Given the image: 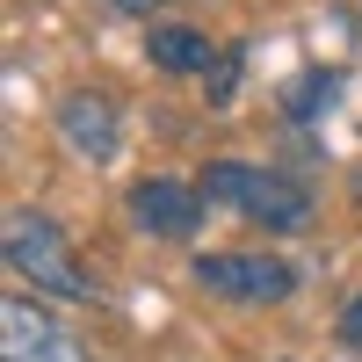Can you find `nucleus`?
Returning a JSON list of instances; mask_svg holds the SVG:
<instances>
[{"mask_svg":"<svg viewBox=\"0 0 362 362\" xmlns=\"http://www.w3.org/2000/svg\"><path fill=\"white\" fill-rule=\"evenodd\" d=\"M196 189H203V203H225V210H239L247 225H268V232H305V225H312V196L297 189L290 174H268V167L210 160Z\"/></svg>","mask_w":362,"mask_h":362,"instance_id":"obj_1","label":"nucleus"},{"mask_svg":"<svg viewBox=\"0 0 362 362\" xmlns=\"http://www.w3.org/2000/svg\"><path fill=\"white\" fill-rule=\"evenodd\" d=\"M8 268L22 283H37L44 297H87L95 283H87V268L73 254V239L58 232L44 210H15L8 218Z\"/></svg>","mask_w":362,"mask_h":362,"instance_id":"obj_2","label":"nucleus"},{"mask_svg":"<svg viewBox=\"0 0 362 362\" xmlns=\"http://www.w3.org/2000/svg\"><path fill=\"white\" fill-rule=\"evenodd\" d=\"M0 355L8 362H95L87 341L66 319H51L37 297H8V305H0Z\"/></svg>","mask_w":362,"mask_h":362,"instance_id":"obj_3","label":"nucleus"},{"mask_svg":"<svg viewBox=\"0 0 362 362\" xmlns=\"http://www.w3.org/2000/svg\"><path fill=\"white\" fill-rule=\"evenodd\" d=\"M196 283L210 297H232V305H283L297 290V268L276 261V254H203Z\"/></svg>","mask_w":362,"mask_h":362,"instance_id":"obj_4","label":"nucleus"},{"mask_svg":"<svg viewBox=\"0 0 362 362\" xmlns=\"http://www.w3.org/2000/svg\"><path fill=\"white\" fill-rule=\"evenodd\" d=\"M58 138H66L80 160H116V145H124V116H116L109 95L80 87V95L58 102Z\"/></svg>","mask_w":362,"mask_h":362,"instance_id":"obj_5","label":"nucleus"},{"mask_svg":"<svg viewBox=\"0 0 362 362\" xmlns=\"http://www.w3.org/2000/svg\"><path fill=\"white\" fill-rule=\"evenodd\" d=\"M138 225L160 239H189L203 225V189H181V181H138Z\"/></svg>","mask_w":362,"mask_h":362,"instance_id":"obj_6","label":"nucleus"},{"mask_svg":"<svg viewBox=\"0 0 362 362\" xmlns=\"http://www.w3.org/2000/svg\"><path fill=\"white\" fill-rule=\"evenodd\" d=\"M145 58H153L160 73H210L225 51H210V37H203V29L167 22V29H145Z\"/></svg>","mask_w":362,"mask_h":362,"instance_id":"obj_7","label":"nucleus"},{"mask_svg":"<svg viewBox=\"0 0 362 362\" xmlns=\"http://www.w3.org/2000/svg\"><path fill=\"white\" fill-rule=\"evenodd\" d=\"M319 102H334V80H297V95H290V109H297V116H312Z\"/></svg>","mask_w":362,"mask_h":362,"instance_id":"obj_8","label":"nucleus"},{"mask_svg":"<svg viewBox=\"0 0 362 362\" xmlns=\"http://www.w3.org/2000/svg\"><path fill=\"white\" fill-rule=\"evenodd\" d=\"M232 80H239V51H225L210 66V102H232Z\"/></svg>","mask_w":362,"mask_h":362,"instance_id":"obj_9","label":"nucleus"},{"mask_svg":"<svg viewBox=\"0 0 362 362\" xmlns=\"http://www.w3.org/2000/svg\"><path fill=\"white\" fill-rule=\"evenodd\" d=\"M341 341H348V348H355V355H362V297H355V305H348V312H341Z\"/></svg>","mask_w":362,"mask_h":362,"instance_id":"obj_10","label":"nucleus"},{"mask_svg":"<svg viewBox=\"0 0 362 362\" xmlns=\"http://www.w3.org/2000/svg\"><path fill=\"white\" fill-rule=\"evenodd\" d=\"M116 8H124V15H153L160 0H116Z\"/></svg>","mask_w":362,"mask_h":362,"instance_id":"obj_11","label":"nucleus"}]
</instances>
